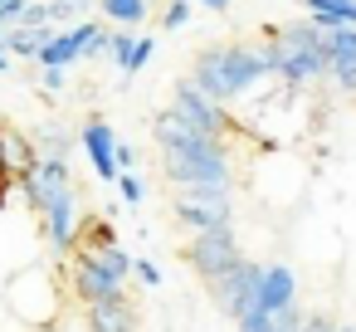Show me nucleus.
I'll use <instances>...</instances> for the list:
<instances>
[{
	"mask_svg": "<svg viewBox=\"0 0 356 332\" xmlns=\"http://www.w3.org/2000/svg\"><path fill=\"white\" fill-rule=\"evenodd\" d=\"M156 142H161V161L166 176L186 191V196H210V200H229L234 191V171H229V152L215 137H200L191 122H181L176 113L156 118Z\"/></svg>",
	"mask_w": 356,
	"mask_h": 332,
	"instance_id": "nucleus-1",
	"label": "nucleus"
},
{
	"mask_svg": "<svg viewBox=\"0 0 356 332\" xmlns=\"http://www.w3.org/2000/svg\"><path fill=\"white\" fill-rule=\"evenodd\" d=\"M259 79H264V64H259V54L244 49V45H215V49H200L195 74H191V84H195L205 98H215V103H229V98L249 93Z\"/></svg>",
	"mask_w": 356,
	"mask_h": 332,
	"instance_id": "nucleus-2",
	"label": "nucleus"
},
{
	"mask_svg": "<svg viewBox=\"0 0 356 332\" xmlns=\"http://www.w3.org/2000/svg\"><path fill=\"white\" fill-rule=\"evenodd\" d=\"M171 113L181 118V122H191L200 137H215V142H229L234 132H239V122L225 113V103H215V98H205L191 79H181L176 84V98H171Z\"/></svg>",
	"mask_w": 356,
	"mask_h": 332,
	"instance_id": "nucleus-3",
	"label": "nucleus"
},
{
	"mask_svg": "<svg viewBox=\"0 0 356 332\" xmlns=\"http://www.w3.org/2000/svg\"><path fill=\"white\" fill-rule=\"evenodd\" d=\"M10 308H15L30 327L54 322V313H59V288H54V278H49L40 264L20 269V274L10 278Z\"/></svg>",
	"mask_w": 356,
	"mask_h": 332,
	"instance_id": "nucleus-4",
	"label": "nucleus"
},
{
	"mask_svg": "<svg viewBox=\"0 0 356 332\" xmlns=\"http://www.w3.org/2000/svg\"><path fill=\"white\" fill-rule=\"evenodd\" d=\"M259 278H264V264L239 259V264H229L225 274H215V278H205V283H210V293H215V308H225L229 317H239V313L259 308Z\"/></svg>",
	"mask_w": 356,
	"mask_h": 332,
	"instance_id": "nucleus-5",
	"label": "nucleus"
},
{
	"mask_svg": "<svg viewBox=\"0 0 356 332\" xmlns=\"http://www.w3.org/2000/svg\"><path fill=\"white\" fill-rule=\"evenodd\" d=\"M20 191H25V200H30V210L35 215H44L59 196H69L74 191V181H69V161H54V157H44V161H35L20 181H15Z\"/></svg>",
	"mask_w": 356,
	"mask_h": 332,
	"instance_id": "nucleus-6",
	"label": "nucleus"
},
{
	"mask_svg": "<svg viewBox=\"0 0 356 332\" xmlns=\"http://www.w3.org/2000/svg\"><path fill=\"white\" fill-rule=\"evenodd\" d=\"M186 264H191L200 278H215V274H225L229 264H239L234 230H200V235L186 244Z\"/></svg>",
	"mask_w": 356,
	"mask_h": 332,
	"instance_id": "nucleus-7",
	"label": "nucleus"
},
{
	"mask_svg": "<svg viewBox=\"0 0 356 332\" xmlns=\"http://www.w3.org/2000/svg\"><path fill=\"white\" fill-rule=\"evenodd\" d=\"M322 49H327V79L341 93H356V25L322 30Z\"/></svg>",
	"mask_w": 356,
	"mask_h": 332,
	"instance_id": "nucleus-8",
	"label": "nucleus"
},
{
	"mask_svg": "<svg viewBox=\"0 0 356 332\" xmlns=\"http://www.w3.org/2000/svg\"><path fill=\"white\" fill-rule=\"evenodd\" d=\"M176 215L200 235V230H229V200H210V196H186L176 200Z\"/></svg>",
	"mask_w": 356,
	"mask_h": 332,
	"instance_id": "nucleus-9",
	"label": "nucleus"
},
{
	"mask_svg": "<svg viewBox=\"0 0 356 332\" xmlns=\"http://www.w3.org/2000/svg\"><path fill=\"white\" fill-rule=\"evenodd\" d=\"M74 230H79V196H59L49 210H44V235H49V249L54 254H69L74 249Z\"/></svg>",
	"mask_w": 356,
	"mask_h": 332,
	"instance_id": "nucleus-10",
	"label": "nucleus"
},
{
	"mask_svg": "<svg viewBox=\"0 0 356 332\" xmlns=\"http://www.w3.org/2000/svg\"><path fill=\"white\" fill-rule=\"evenodd\" d=\"M35 161H40V157H35V142H30L25 132L0 127V171H6V186H15Z\"/></svg>",
	"mask_w": 356,
	"mask_h": 332,
	"instance_id": "nucleus-11",
	"label": "nucleus"
},
{
	"mask_svg": "<svg viewBox=\"0 0 356 332\" xmlns=\"http://www.w3.org/2000/svg\"><path fill=\"white\" fill-rule=\"evenodd\" d=\"M74 293L83 303H103V298H122V278H113L108 269L88 264V259H74Z\"/></svg>",
	"mask_w": 356,
	"mask_h": 332,
	"instance_id": "nucleus-12",
	"label": "nucleus"
},
{
	"mask_svg": "<svg viewBox=\"0 0 356 332\" xmlns=\"http://www.w3.org/2000/svg\"><path fill=\"white\" fill-rule=\"evenodd\" d=\"M79 142H83V152H88L93 171H98L103 181H113V176H118V166H113V142H118V137H113V127H108L103 118H88V127H83V137H79Z\"/></svg>",
	"mask_w": 356,
	"mask_h": 332,
	"instance_id": "nucleus-13",
	"label": "nucleus"
},
{
	"mask_svg": "<svg viewBox=\"0 0 356 332\" xmlns=\"http://www.w3.org/2000/svg\"><path fill=\"white\" fill-rule=\"evenodd\" d=\"M88 308V332H132L137 313L127 298H103V303H83Z\"/></svg>",
	"mask_w": 356,
	"mask_h": 332,
	"instance_id": "nucleus-14",
	"label": "nucleus"
},
{
	"mask_svg": "<svg viewBox=\"0 0 356 332\" xmlns=\"http://www.w3.org/2000/svg\"><path fill=\"white\" fill-rule=\"evenodd\" d=\"M288 303H293V269L268 264L264 278H259V308H264V313H278V308H288Z\"/></svg>",
	"mask_w": 356,
	"mask_h": 332,
	"instance_id": "nucleus-15",
	"label": "nucleus"
},
{
	"mask_svg": "<svg viewBox=\"0 0 356 332\" xmlns=\"http://www.w3.org/2000/svg\"><path fill=\"white\" fill-rule=\"evenodd\" d=\"M49 35H54V25H15L6 35V49L10 54H40L49 45Z\"/></svg>",
	"mask_w": 356,
	"mask_h": 332,
	"instance_id": "nucleus-16",
	"label": "nucleus"
},
{
	"mask_svg": "<svg viewBox=\"0 0 356 332\" xmlns=\"http://www.w3.org/2000/svg\"><path fill=\"white\" fill-rule=\"evenodd\" d=\"M69 147H74V142H69V132H64L59 122H44V127L35 132V157H40V161H44V157L64 161V157H69Z\"/></svg>",
	"mask_w": 356,
	"mask_h": 332,
	"instance_id": "nucleus-17",
	"label": "nucleus"
},
{
	"mask_svg": "<svg viewBox=\"0 0 356 332\" xmlns=\"http://www.w3.org/2000/svg\"><path fill=\"white\" fill-rule=\"evenodd\" d=\"M103 15L118 25H142L147 20V0H103Z\"/></svg>",
	"mask_w": 356,
	"mask_h": 332,
	"instance_id": "nucleus-18",
	"label": "nucleus"
},
{
	"mask_svg": "<svg viewBox=\"0 0 356 332\" xmlns=\"http://www.w3.org/2000/svg\"><path fill=\"white\" fill-rule=\"evenodd\" d=\"M312 15H327V20H341V25H356V0H302Z\"/></svg>",
	"mask_w": 356,
	"mask_h": 332,
	"instance_id": "nucleus-19",
	"label": "nucleus"
},
{
	"mask_svg": "<svg viewBox=\"0 0 356 332\" xmlns=\"http://www.w3.org/2000/svg\"><path fill=\"white\" fill-rule=\"evenodd\" d=\"M152 49H156V45H152V40H132V49H127V59H122V64H118V69H122V74H127V79H132V74H137V69H142V64H147V59H152Z\"/></svg>",
	"mask_w": 356,
	"mask_h": 332,
	"instance_id": "nucleus-20",
	"label": "nucleus"
},
{
	"mask_svg": "<svg viewBox=\"0 0 356 332\" xmlns=\"http://www.w3.org/2000/svg\"><path fill=\"white\" fill-rule=\"evenodd\" d=\"M298 322H302V313L288 303V308H278V313H268V332H298Z\"/></svg>",
	"mask_w": 356,
	"mask_h": 332,
	"instance_id": "nucleus-21",
	"label": "nucleus"
},
{
	"mask_svg": "<svg viewBox=\"0 0 356 332\" xmlns=\"http://www.w3.org/2000/svg\"><path fill=\"white\" fill-rule=\"evenodd\" d=\"M186 20H191V0H171L166 15H161V25H166V30H181Z\"/></svg>",
	"mask_w": 356,
	"mask_h": 332,
	"instance_id": "nucleus-22",
	"label": "nucleus"
},
{
	"mask_svg": "<svg viewBox=\"0 0 356 332\" xmlns=\"http://www.w3.org/2000/svg\"><path fill=\"white\" fill-rule=\"evenodd\" d=\"M113 181H118V191H122V200H127V205H137V200H142V181H137L132 171H118Z\"/></svg>",
	"mask_w": 356,
	"mask_h": 332,
	"instance_id": "nucleus-23",
	"label": "nucleus"
},
{
	"mask_svg": "<svg viewBox=\"0 0 356 332\" xmlns=\"http://www.w3.org/2000/svg\"><path fill=\"white\" fill-rule=\"evenodd\" d=\"M15 25H49V6H40V0H25V10Z\"/></svg>",
	"mask_w": 356,
	"mask_h": 332,
	"instance_id": "nucleus-24",
	"label": "nucleus"
},
{
	"mask_svg": "<svg viewBox=\"0 0 356 332\" xmlns=\"http://www.w3.org/2000/svg\"><path fill=\"white\" fill-rule=\"evenodd\" d=\"M132 274H137L142 283H152V288L161 283V269H156V264H147V259H132Z\"/></svg>",
	"mask_w": 356,
	"mask_h": 332,
	"instance_id": "nucleus-25",
	"label": "nucleus"
},
{
	"mask_svg": "<svg viewBox=\"0 0 356 332\" xmlns=\"http://www.w3.org/2000/svg\"><path fill=\"white\" fill-rule=\"evenodd\" d=\"M298 332H337V327H332V317L312 313V317H302V322H298Z\"/></svg>",
	"mask_w": 356,
	"mask_h": 332,
	"instance_id": "nucleus-26",
	"label": "nucleus"
},
{
	"mask_svg": "<svg viewBox=\"0 0 356 332\" xmlns=\"http://www.w3.org/2000/svg\"><path fill=\"white\" fill-rule=\"evenodd\" d=\"M74 10H79V6H69V0H49V25H54V20H69Z\"/></svg>",
	"mask_w": 356,
	"mask_h": 332,
	"instance_id": "nucleus-27",
	"label": "nucleus"
},
{
	"mask_svg": "<svg viewBox=\"0 0 356 332\" xmlns=\"http://www.w3.org/2000/svg\"><path fill=\"white\" fill-rule=\"evenodd\" d=\"M64 84V69H44V88H59Z\"/></svg>",
	"mask_w": 356,
	"mask_h": 332,
	"instance_id": "nucleus-28",
	"label": "nucleus"
},
{
	"mask_svg": "<svg viewBox=\"0 0 356 332\" xmlns=\"http://www.w3.org/2000/svg\"><path fill=\"white\" fill-rule=\"evenodd\" d=\"M200 6H210V10H225V6H229V0H200Z\"/></svg>",
	"mask_w": 356,
	"mask_h": 332,
	"instance_id": "nucleus-29",
	"label": "nucleus"
},
{
	"mask_svg": "<svg viewBox=\"0 0 356 332\" xmlns=\"http://www.w3.org/2000/svg\"><path fill=\"white\" fill-rule=\"evenodd\" d=\"M6 69H10V54H0V74H6Z\"/></svg>",
	"mask_w": 356,
	"mask_h": 332,
	"instance_id": "nucleus-30",
	"label": "nucleus"
},
{
	"mask_svg": "<svg viewBox=\"0 0 356 332\" xmlns=\"http://www.w3.org/2000/svg\"><path fill=\"white\" fill-rule=\"evenodd\" d=\"M6 35H10V30H0V54H6Z\"/></svg>",
	"mask_w": 356,
	"mask_h": 332,
	"instance_id": "nucleus-31",
	"label": "nucleus"
},
{
	"mask_svg": "<svg viewBox=\"0 0 356 332\" xmlns=\"http://www.w3.org/2000/svg\"><path fill=\"white\" fill-rule=\"evenodd\" d=\"M69 6H79V10H83V6H88V0H69Z\"/></svg>",
	"mask_w": 356,
	"mask_h": 332,
	"instance_id": "nucleus-32",
	"label": "nucleus"
},
{
	"mask_svg": "<svg viewBox=\"0 0 356 332\" xmlns=\"http://www.w3.org/2000/svg\"><path fill=\"white\" fill-rule=\"evenodd\" d=\"M337 332H356V327H337Z\"/></svg>",
	"mask_w": 356,
	"mask_h": 332,
	"instance_id": "nucleus-33",
	"label": "nucleus"
},
{
	"mask_svg": "<svg viewBox=\"0 0 356 332\" xmlns=\"http://www.w3.org/2000/svg\"><path fill=\"white\" fill-rule=\"evenodd\" d=\"M0 186H6V171H0Z\"/></svg>",
	"mask_w": 356,
	"mask_h": 332,
	"instance_id": "nucleus-34",
	"label": "nucleus"
},
{
	"mask_svg": "<svg viewBox=\"0 0 356 332\" xmlns=\"http://www.w3.org/2000/svg\"><path fill=\"white\" fill-rule=\"evenodd\" d=\"M0 6H6V0H0Z\"/></svg>",
	"mask_w": 356,
	"mask_h": 332,
	"instance_id": "nucleus-35",
	"label": "nucleus"
},
{
	"mask_svg": "<svg viewBox=\"0 0 356 332\" xmlns=\"http://www.w3.org/2000/svg\"><path fill=\"white\" fill-rule=\"evenodd\" d=\"M147 6H152V0H147Z\"/></svg>",
	"mask_w": 356,
	"mask_h": 332,
	"instance_id": "nucleus-36",
	"label": "nucleus"
}]
</instances>
